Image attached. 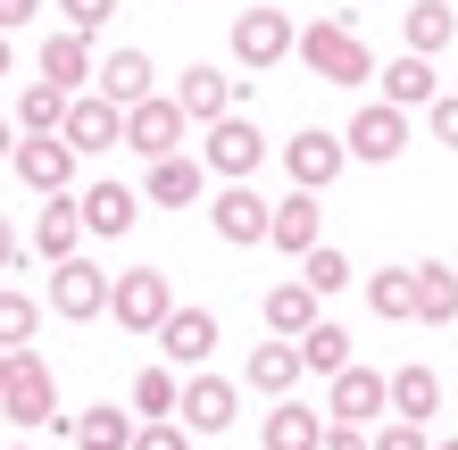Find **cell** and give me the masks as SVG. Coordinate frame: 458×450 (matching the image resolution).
I'll use <instances>...</instances> for the list:
<instances>
[{
    "label": "cell",
    "mask_w": 458,
    "mask_h": 450,
    "mask_svg": "<svg viewBox=\"0 0 458 450\" xmlns=\"http://www.w3.org/2000/svg\"><path fill=\"white\" fill-rule=\"evenodd\" d=\"M292 50H301V59L326 75V84H367V75H375L367 42L350 34V17H317V25H301V42H292Z\"/></svg>",
    "instance_id": "obj_1"
},
{
    "label": "cell",
    "mask_w": 458,
    "mask_h": 450,
    "mask_svg": "<svg viewBox=\"0 0 458 450\" xmlns=\"http://www.w3.org/2000/svg\"><path fill=\"white\" fill-rule=\"evenodd\" d=\"M167 309H175L167 267H125V276H109V317H117L125 334H158V326H167Z\"/></svg>",
    "instance_id": "obj_2"
},
{
    "label": "cell",
    "mask_w": 458,
    "mask_h": 450,
    "mask_svg": "<svg viewBox=\"0 0 458 450\" xmlns=\"http://www.w3.org/2000/svg\"><path fill=\"white\" fill-rule=\"evenodd\" d=\"M0 417L9 426H50L59 417V384L34 351H9V376H0Z\"/></svg>",
    "instance_id": "obj_3"
},
{
    "label": "cell",
    "mask_w": 458,
    "mask_h": 450,
    "mask_svg": "<svg viewBox=\"0 0 458 450\" xmlns=\"http://www.w3.org/2000/svg\"><path fill=\"white\" fill-rule=\"evenodd\" d=\"M259 158H267V134H259L250 117H217V125H208V142H200V167L225 175V183H250Z\"/></svg>",
    "instance_id": "obj_4"
},
{
    "label": "cell",
    "mask_w": 458,
    "mask_h": 450,
    "mask_svg": "<svg viewBox=\"0 0 458 450\" xmlns=\"http://www.w3.org/2000/svg\"><path fill=\"white\" fill-rule=\"evenodd\" d=\"M342 150H350V158H367V167H392V158L409 150V109H392V100H367V109L350 117Z\"/></svg>",
    "instance_id": "obj_5"
},
{
    "label": "cell",
    "mask_w": 458,
    "mask_h": 450,
    "mask_svg": "<svg viewBox=\"0 0 458 450\" xmlns=\"http://www.w3.org/2000/svg\"><path fill=\"white\" fill-rule=\"evenodd\" d=\"M183 125H192V117L175 109V92H150V100H133V109H125V150L175 158V150H183Z\"/></svg>",
    "instance_id": "obj_6"
},
{
    "label": "cell",
    "mask_w": 458,
    "mask_h": 450,
    "mask_svg": "<svg viewBox=\"0 0 458 450\" xmlns=\"http://www.w3.org/2000/svg\"><path fill=\"white\" fill-rule=\"evenodd\" d=\"M342 134H326V125H301V134L284 142V175H292V192H326V183L342 175Z\"/></svg>",
    "instance_id": "obj_7"
},
{
    "label": "cell",
    "mask_w": 458,
    "mask_h": 450,
    "mask_svg": "<svg viewBox=\"0 0 458 450\" xmlns=\"http://www.w3.org/2000/svg\"><path fill=\"white\" fill-rule=\"evenodd\" d=\"M292 17L284 9H233V59L242 67H276V59H292Z\"/></svg>",
    "instance_id": "obj_8"
},
{
    "label": "cell",
    "mask_w": 458,
    "mask_h": 450,
    "mask_svg": "<svg viewBox=\"0 0 458 450\" xmlns=\"http://www.w3.org/2000/svg\"><path fill=\"white\" fill-rule=\"evenodd\" d=\"M9 167H17V183H25V192L59 200V192H67V175H75V150H67L59 134H25V142L9 150Z\"/></svg>",
    "instance_id": "obj_9"
},
{
    "label": "cell",
    "mask_w": 458,
    "mask_h": 450,
    "mask_svg": "<svg viewBox=\"0 0 458 450\" xmlns=\"http://www.w3.org/2000/svg\"><path fill=\"white\" fill-rule=\"evenodd\" d=\"M267 242H276L284 259H309L317 242H326V208H317V192H292V200H267Z\"/></svg>",
    "instance_id": "obj_10"
},
{
    "label": "cell",
    "mask_w": 458,
    "mask_h": 450,
    "mask_svg": "<svg viewBox=\"0 0 458 450\" xmlns=\"http://www.w3.org/2000/svg\"><path fill=\"white\" fill-rule=\"evenodd\" d=\"M242 92H250V75H217V67H183V84H175V109L183 117H200V125H217L242 109Z\"/></svg>",
    "instance_id": "obj_11"
},
{
    "label": "cell",
    "mask_w": 458,
    "mask_h": 450,
    "mask_svg": "<svg viewBox=\"0 0 458 450\" xmlns=\"http://www.w3.org/2000/svg\"><path fill=\"white\" fill-rule=\"evenodd\" d=\"M59 142H67L75 158H100V150H117V142H125V109H109V100H84V92H75V100H67V125H59Z\"/></svg>",
    "instance_id": "obj_12"
},
{
    "label": "cell",
    "mask_w": 458,
    "mask_h": 450,
    "mask_svg": "<svg viewBox=\"0 0 458 450\" xmlns=\"http://www.w3.org/2000/svg\"><path fill=\"white\" fill-rule=\"evenodd\" d=\"M50 309H59V317H75V326H84V317H100V309H109V276H100L84 250H75V259H59V276H50Z\"/></svg>",
    "instance_id": "obj_13"
},
{
    "label": "cell",
    "mask_w": 458,
    "mask_h": 450,
    "mask_svg": "<svg viewBox=\"0 0 458 450\" xmlns=\"http://www.w3.org/2000/svg\"><path fill=\"white\" fill-rule=\"evenodd\" d=\"M326 409H334V426H359V434H367L375 417L392 409V392H384V376H375V367H359V359H350L342 376H334V401H326Z\"/></svg>",
    "instance_id": "obj_14"
},
{
    "label": "cell",
    "mask_w": 458,
    "mask_h": 450,
    "mask_svg": "<svg viewBox=\"0 0 458 450\" xmlns=\"http://www.w3.org/2000/svg\"><path fill=\"white\" fill-rule=\"evenodd\" d=\"M208 225H217L233 250H250V242H267V200L250 192V183H225V192L208 200Z\"/></svg>",
    "instance_id": "obj_15"
},
{
    "label": "cell",
    "mask_w": 458,
    "mask_h": 450,
    "mask_svg": "<svg viewBox=\"0 0 458 450\" xmlns=\"http://www.w3.org/2000/svg\"><path fill=\"white\" fill-rule=\"evenodd\" d=\"M158 342H167V367H200L208 351H217V317L192 309V301H175L167 326H158Z\"/></svg>",
    "instance_id": "obj_16"
},
{
    "label": "cell",
    "mask_w": 458,
    "mask_h": 450,
    "mask_svg": "<svg viewBox=\"0 0 458 450\" xmlns=\"http://www.w3.org/2000/svg\"><path fill=\"white\" fill-rule=\"evenodd\" d=\"M75 217H84V233L117 242V233H133V217H142V192H125V183H92V192L75 200Z\"/></svg>",
    "instance_id": "obj_17"
},
{
    "label": "cell",
    "mask_w": 458,
    "mask_h": 450,
    "mask_svg": "<svg viewBox=\"0 0 458 450\" xmlns=\"http://www.w3.org/2000/svg\"><path fill=\"white\" fill-rule=\"evenodd\" d=\"M175 417H183L192 434H225V426H233V384H225V376H183Z\"/></svg>",
    "instance_id": "obj_18"
},
{
    "label": "cell",
    "mask_w": 458,
    "mask_h": 450,
    "mask_svg": "<svg viewBox=\"0 0 458 450\" xmlns=\"http://www.w3.org/2000/svg\"><path fill=\"white\" fill-rule=\"evenodd\" d=\"M92 75H100V100H109V109H133V100H150V92H158V67L142 59V50H109Z\"/></svg>",
    "instance_id": "obj_19"
},
{
    "label": "cell",
    "mask_w": 458,
    "mask_h": 450,
    "mask_svg": "<svg viewBox=\"0 0 458 450\" xmlns=\"http://www.w3.org/2000/svg\"><path fill=\"white\" fill-rule=\"evenodd\" d=\"M75 450H133V434H142V417L133 409H109V401H92V409H75Z\"/></svg>",
    "instance_id": "obj_20"
},
{
    "label": "cell",
    "mask_w": 458,
    "mask_h": 450,
    "mask_svg": "<svg viewBox=\"0 0 458 450\" xmlns=\"http://www.w3.org/2000/svg\"><path fill=\"white\" fill-rule=\"evenodd\" d=\"M384 392H392L400 426H434V409H442V376L434 367H400V376H384Z\"/></svg>",
    "instance_id": "obj_21"
},
{
    "label": "cell",
    "mask_w": 458,
    "mask_h": 450,
    "mask_svg": "<svg viewBox=\"0 0 458 450\" xmlns=\"http://www.w3.org/2000/svg\"><path fill=\"white\" fill-rule=\"evenodd\" d=\"M200 183H208V167L200 158H150V175H142V200H158V208H183V200H200Z\"/></svg>",
    "instance_id": "obj_22"
},
{
    "label": "cell",
    "mask_w": 458,
    "mask_h": 450,
    "mask_svg": "<svg viewBox=\"0 0 458 450\" xmlns=\"http://www.w3.org/2000/svg\"><path fill=\"white\" fill-rule=\"evenodd\" d=\"M375 84H384L392 109H425V100H442L434 92V59H417V50H400L392 67H375Z\"/></svg>",
    "instance_id": "obj_23"
},
{
    "label": "cell",
    "mask_w": 458,
    "mask_h": 450,
    "mask_svg": "<svg viewBox=\"0 0 458 450\" xmlns=\"http://www.w3.org/2000/svg\"><path fill=\"white\" fill-rule=\"evenodd\" d=\"M326 426H334L326 409L284 401V409H267V450H326Z\"/></svg>",
    "instance_id": "obj_24"
},
{
    "label": "cell",
    "mask_w": 458,
    "mask_h": 450,
    "mask_svg": "<svg viewBox=\"0 0 458 450\" xmlns=\"http://www.w3.org/2000/svg\"><path fill=\"white\" fill-rule=\"evenodd\" d=\"M242 376H250V392H276V401H292V384H301V342H259Z\"/></svg>",
    "instance_id": "obj_25"
},
{
    "label": "cell",
    "mask_w": 458,
    "mask_h": 450,
    "mask_svg": "<svg viewBox=\"0 0 458 450\" xmlns=\"http://www.w3.org/2000/svg\"><path fill=\"white\" fill-rule=\"evenodd\" d=\"M309 326H317V293H309L301 276L276 284V293H267V334H276V342H301Z\"/></svg>",
    "instance_id": "obj_26"
},
{
    "label": "cell",
    "mask_w": 458,
    "mask_h": 450,
    "mask_svg": "<svg viewBox=\"0 0 458 450\" xmlns=\"http://www.w3.org/2000/svg\"><path fill=\"white\" fill-rule=\"evenodd\" d=\"M34 59H42V84L75 92V84H84V75H92V42H84V34H50V42L34 50Z\"/></svg>",
    "instance_id": "obj_27"
},
{
    "label": "cell",
    "mask_w": 458,
    "mask_h": 450,
    "mask_svg": "<svg viewBox=\"0 0 458 450\" xmlns=\"http://www.w3.org/2000/svg\"><path fill=\"white\" fill-rule=\"evenodd\" d=\"M75 242H84V217H75V200L59 192V200H50L42 217H34V250L50 259V267H59V259H75Z\"/></svg>",
    "instance_id": "obj_28"
},
{
    "label": "cell",
    "mask_w": 458,
    "mask_h": 450,
    "mask_svg": "<svg viewBox=\"0 0 458 450\" xmlns=\"http://www.w3.org/2000/svg\"><path fill=\"white\" fill-rule=\"evenodd\" d=\"M367 309L384 317V326H409V317H417V267H384V276H367Z\"/></svg>",
    "instance_id": "obj_29"
},
{
    "label": "cell",
    "mask_w": 458,
    "mask_h": 450,
    "mask_svg": "<svg viewBox=\"0 0 458 450\" xmlns=\"http://www.w3.org/2000/svg\"><path fill=\"white\" fill-rule=\"evenodd\" d=\"M175 401H183V376H175V367H142V376H133V409H142V426H167Z\"/></svg>",
    "instance_id": "obj_30"
},
{
    "label": "cell",
    "mask_w": 458,
    "mask_h": 450,
    "mask_svg": "<svg viewBox=\"0 0 458 450\" xmlns=\"http://www.w3.org/2000/svg\"><path fill=\"white\" fill-rule=\"evenodd\" d=\"M67 100L75 92H59V84H42V75H34V84L17 92V125H25V134H59V125H67Z\"/></svg>",
    "instance_id": "obj_31"
},
{
    "label": "cell",
    "mask_w": 458,
    "mask_h": 450,
    "mask_svg": "<svg viewBox=\"0 0 458 450\" xmlns=\"http://www.w3.org/2000/svg\"><path fill=\"white\" fill-rule=\"evenodd\" d=\"M301 367H317V376H342L350 367V334L334 326V317H317V326L301 334Z\"/></svg>",
    "instance_id": "obj_32"
},
{
    "label": "cell",
    "mask_w": 458,
    "mask_h": 450,
    "mask_svg": "<svg viewBox=\"0 0 458 450\" xmlns=\"http://www.w3.org/2000/svg\"><path fill=\"white\" fill-rule=\"evenodd\" d=\"M417 317H425V326L458 317V276L442 267V259H425V267H417Z\"/></svg>",
    "instance_id": "obj_33"
},
{
    "label": "cell",
    "mask_w": 458,
    "mask_h": 450,
    "mask_svg": "<svg viewBox=\"0 0 458 450\" xmlns=\"http://www.w3.org/2000/svg\"><path fill=\"white\" fill-rule=\"evenodd\" d=\"M450 34H458V17L442 9V0H417V9H409V50H417V59L450 50Z\"/></svg>",
    "instance_id": "obj_34"
},
{
    "label": "cell",
    "mask_w": 458,
    "mask_h": 450,
    "mask_svg": "<svg viewBox=\"0 0 458 450\" xmlns=\"http://www.w3.org/2000/svg\"><path fill=\"white\" fill-rule=\"evenodd\" d=\"M34 326H42V309L17 293V284H0V351H25L34 342Z\"/></svg>",
    "instance_id": "obj_35"
},
{
    "label": "cell",
    "mask_w": 458,
    "mask_h": 450,
    "mask_svg": "<svg viewBox=\"0 0 458 450\" xmlns=\"http://www.w3.org/2000/svg\"><path fill=\"white\" fill-rule=\"evenodd\" d=\"M301 284H309V293H317V301H326V293H342V284H350V259H342V250H326V242H317V250L301 259Z\"/></svg>",
    "instance_id": "obj_36"
},
{
    "label": "cell",
    "mask_w": 458,
    "mask_h": 450,
    "mask_svg": "<svg viewBox=\"0 0 458 450\" xmlns=\"http://www.w3.org/2000/svg\"><path fill=\"white\" fill-rule=\"evenodd\" d=\"M59 9H67V34H84V42H92V25H109V17H117V0H59Z\"/></svg>",
    "instance_id": "obj_37"
},
{
    "label": "cell",
    "mask_w": 458,
    "mask_h": 450,
    "mask_svg": "<svg viewBox=\"0 0 458 450\" xmlns=\"http://www.w3.org/2000/svg\"><path fill=\"white\" fill-rule=\"evenodd\" d=\"M367 450H425V426H400V417H392V426L367 434Z\"/></svg>",
    "instance_id": "obj_38"
},
{
    "label": "cell",
    "mask_w": 458,
    "mask_h": 450,
    "mask_svg": "<svg viewBox=\"0 0 458 450\" xmlns=\"http://www.w3.org/2000/svg\"><path fill=\"white\" fill-rule=\"evenodd\" d=\"M434 142H442V150H458V92H442V100H434Z\"/></svg>",
    "instance_id": "obj_39"
},
{
    "label": "cell",
    "mask_w": 458,
    "mask_h": 450,
    "mask_svg": "<svg viewBox=\"0 0 458 450\" xmlns=\"http://www.w3.org/2000/svg\"><path fill=\"white\" fill-rule=\"evenodd\" d=\"M133 450H192V434H175V426H142V434H133Z\"/></svg>",
    "instance_id": "obj_40"
},
{
    "label": "cell",
    "mask_w": 458,
    "mask_h": 450,
    "mask_svg": "<svg viewBox=\"0 0 458 450\" xmlns=\"http://www.w3.org/2000/svg\"><path fill=\"white\" fill-rule=\"evenodd\" d=\"M9 267H25V242H17V225L0 217V276H9Z\"/></svg>",
    "instance_id": "obj_41"
},
{
    "label": "cell",
    "mask_w": 458,
    "mask_h": 450,
    "mask_svg": "<svg viewBox=\"0 0 458 450\" xmlns=\"http://www.w3.org/2000/svg\"><path fill=\"white\" fill-rule=\"evenodd\" d=\"M17 25H34V0H0V34H17Z\"/></svg>",
    "instance_id": "obj_42"
},
{
    "label": "cell",
    "mask_w": 458,
    "mask_h": 450,
    "mask_svg": "<svg viewBox=\"0 0 458 450\" xmlns=\"http://www.w3.org/2000/svg\"><path fill=\"white\" fill-rule=\"evenodd\" d=\"M326 450H367V434L359 426H326Z\"/></svg>",
    "instance_id": "obj_43"
},
{
    "label": "cell",
    "mask_w": 458,
    "mask_h": 450,
    "mask_svg": "<svg viewBox=\"0 0 458 450\" xmlns=\"http://www.w3.org/2000/svg\"><path fill=\"white\" fill-rule=\"evenodd\" d=\"M9 150H17V142H9V117H0V167H9Z\"/></svg>",
    "instance_id": "obj_44"
},
{
    "label": "cell",
    "mask_w": 458,
    "mask_h": 450,
    "mask_svg": "<svg viewBox=\"0 0 458 450\" xmlns=\"http://www.w3.org/2000/svg\"><path fill=\"white\" fill-rule=\"evenodd\" d=\"M0 75H9V34H0Z\"/></svg>",
    "instance_id": "obj_45"
},
{
    "label": "cell",
    "mask_w": 458,
    "mask_h": 450,
    "mask_svg": "<svg viewBox=\"0 0 458 450\" xmlns=\"http://www.w3.org/2000/svg\"><path fill=\"white\" fill-rule=\"evenodd\" d=\"M425 450H458V442H425Z\"/></svg>",
    "instance_id": "obj_46"
},
{
    "label": "cell",
    "mask_w": 458,
    "mask_h": 450,
    "mask_svg": "<svg viewBox=\"0 0 458 450\" xmlns=\"http://www.w3.org/2000/svg\"><path fill=\"white\" fill-rule=\"evenodd\" d=\"M0 376H9V351H0Z\"/></svg>",
    "instance_id": "obj_47"
}]
</instances>
